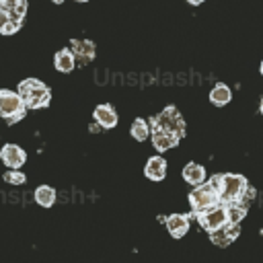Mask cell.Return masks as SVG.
<instances>
[{"mask_svg":"<svg viewBox=\"0 0 263 263\" xmlns=\"http://www.w3.org/2000/svg\"><path fill=\"white\" fill-rule=\"evenodd\" d=\"M199 224H201L208 232H214V230L222 228L224 224H228V212H226V205H224V203H218V205L210 208L208 212L199 214Z\"/></svg>","mask_w":263,"mask_h":263,"instance_id":"obj_6","label":"cell"},{"mask_svg":"<svg viewBox=\"0 0 263 263\" xmlns=\"http://www.w3.org/2000/svg\"><path fill=\"white\" fill-rule=\"evenodd\" d=\"M76 2H80V4H82V2H88V0H76Z\"/></svg>","mask_w":263,"mask_h":263,"instance_id":"obj_26","label":"cell"},{"mask_svg":"<svg viewBox=\"0 0 263 263\" xmlns=\"http://www.w3.org/2000/svg\"><path fill=\"white\" fill-rule=\"evenodd\" d=\"M189 203H191V208H193L195 214H203V212H208L210 208L218 205V203H220V197H218V191L205 181L203 185L195 187V189L189 193Z\"/></svg>","mask_w":263,"mask_h":263,"instance_id":"obj_5","label":"cell"},{"mask_svg":"<svg viewBox=\"0 0 263 263\" xmlns=\"http://www.w3.org/2000/svg\"><path fill=\"white\" fill-rule=\"evenodd\" d=\"M35 201L41 208H51L55 203V189L49 187V185H39L35 189Z\"/></svg>","mask_w":263,"mask_h":263,"instance_id":"obj_18","label":"cell"},{"mask_svg":"<svg viewBox=\"0 0 263 263\" xmlns=\"http://www.w3.org/2000/svg\"><path fill=\"white\" fill-rule=\"evenodd\" d=\"M72 53L76 55V60L88 62L95 55V43L88 39H74L72 41Z\"/></svg>","mask_w":263,"mask_h":263,"instance_id":"obj_16","label":"cell"},{"mask_svg":"<svg viewBox=\"0 0 263 263\" xmlns=\"http://www.w3.org/2000/svg\"><path fill=\"white\" fill-rule=\"evenodd\" d=\"M224 205H226L230 224H240V220L247 216V205H242V203H224Z\"/></svg>","mask_w":263,"mask_h":263,"instance_id":"obj_21","label":"cell"},{"mask_svg":"<svg viewBox=\"0 0 263 263\" xmlns=\"http://www.w3.org/2000/svg\"><path fill=\"white\" fill-rule=\"evenodd\" d=\"M0 6L8 12V16H10L14 23H18V25L23 27L25 16H27V8H29L27 0H2Z\"/></svg>","mask_w":263,"mask_h":263,"instance_id":"obj_9","label":"cell"},{"mask_svg":"<svg viewBox=\"0 0 263 263\" xmlns=\"http://www.w3.org/2000/svg\"><path fill=\"white\" fill-rule=\"evenodd\" d=\"M259 109H261V115H263V97H261V105H259Z\"/></svg>","mask_w":263,"mask_h":263,"instance_id":"obj_24","label":"cell"},{"mask_svg":"<svg viewBox=\"0 0 263 263\" xmlns=\"http://www.w3.org/2000/svg\"><path fill=\"white\" fill-rule=\"evenodd\" d=\"M132 138L134 140H138V142H144V140H148V136L152 134V129H150V123L148 121H144V119H136L134 123H132Z\"/></svg>","mask_w":263,"mask_h":263,"instance_id":"obj_19","label":"cell"},{"mask_svg":"<svg viewBox=\"0 0 263 263\" xmlns=\"http://www.w3.org/2000/svg\"><path fill=\"white\" fill-rule=\"evenodd\" d=\"M187 2H189V4H193V6H197V4H203L205 0H187Z\"/></svg>","mask_w":263,"mask_h":263,"instance_id":"obj_23","label":"cell"},{"mask_svg":"<svg viewBox=\"0 0 263 263\" xmlns=\"http://www.w3.org/2000/svg\"><path fill=\"white\" fill-rule=\"evenodd\" d=\"M144 175L150 179V181H162L164 175H166V160L162 156H152L148 158L146 166H144Z\"/></svg>","mask_w":263,"mask_h":263,"instance_id":"obj_13","label":"cell"},{"mask_svg":"<svg viewBox=\"0 0 263 263\" xmlns=\"http://www.w3.org/2000/svg\"><path fill=\"white\" fill-rule=\"evenodd\" d=\"M27 113V105L23 101V97L16 90L10 88H0V117L12 125L16 121H21Z\"/></svg>","mask_w":263,"mask_h":263,"instance_id":"obj_3","label":"cell"},{"mask_svg":"<svg viewBox=\"0 0 263 263\" xmlns=\"http://www.w3.org/2000/svg\"><path fill=\"white\" fill-rule=\"evenodd\" d=\"M18 29H21V25L14 23V21L8 16V12L0 6V33H2V35H14Z\"/></svg>","mask_w":263,"mask_h":263,"instance_id":"obj_20","label":"cell"},{"mask_svg":"<svg viewBox=\"0 0 263 263\" xmlns=\"http://www.w3.org/2000/svg\"><path fill=\"white\" fill-rule=\"evenodd\" d=\"M53 66H55V70L58 72H64V74H68V72H72L74 70V66H76V55L72 53V49H60L55 55H53Z\"/></svg>","mask_w":263,"mask_h":263,"instance_id":"obj_15","label":"cell"},{"mask_svg":"<svg viewBox=\"0 0 263 263\" xmlns=\"http://www.w3.org/2000/svg\"><path fill=\"white\" fill-rule=\"evenodd\" d=\"M150 138H152V146L158 152H166V150L175 148L177 142H179V138L175 134H168V132H162V129H152Z\"/></svg>","mask_w":263,"mask_h":263,"instance_id":"obj_12","label":"cell"},{"mask_svg":"<svg viewBox=\"0 0 263 263\" xmlns=\"http://www.w3.org/2000/svg\"><path fill=\"white\" fill-rule=\"evenodd\" d=\"M164 224H166V230L171 232V236H175V238L185 236L189 230V218L185 214H171L164 220Z\"/></svg>","mask_w":263,"mask_h":263,"instance_id":"obj_11","label":"cell"},{"mask_svg":"<svg viewBox=\"0 0 263 263\" xmlns=\"http://www.w3.org/2000/svg\"><path fill=\"white\" fill-rule=\"evenodd\" d=\"M92 115H95V121L99 123V127L111 129V127L117 125V113L111 105H97Z\"/></svg>","mask_w":263,"mask_h":263,"instance_id":"obj_10","label":"cell"},{"mask_svg":"<svg viewBox=\"0 0 263 263\" xmlns=\"http://www.w3.org/2000/svg\"><path fill=\"white\" fill-rule=\"evenodd\" d=\"M51 2H53V4H62L64 0H51Z\"/></svg>","mask_w":263,"mask_h":263,"instance_id":"obj_25","label":"cell"},{"mask_svg":"<svg viewBox=\"0 0 263 263\" xmlns=\"http://www.w3.org/2000/svg\"><path fill=\"white\" fill-rule=\"evenodd\" d=\"M0 2H2V0H0Z\"/></svg>","mask_w":263,"mask_h":263,"instance_id":"obj_28","label":"cell"},{"mask_svg":"<svg viewBox=\"0 0 263 263\" xmlns=\"http://www.w3.org/2000/svg\"><path fill=\"white\" fill-rule=\"evenodd\" d=\"M2 179H4L8 185H23V183L27 181V177H25V173H23L21 168H8V171L2 175Z\"/></svg>","mask_w":263,"mask_h":263,"instance_id":"obj_22","label":"cell"},{"mask_svg":"<svg viewBox=\"0 0 263 263\" xmlns=\"http://www.w3.org/2000/svg\"><path fill=\"white\" fill-rule=\"evenodd\" d=\"M16 92L23 97L27 109H43L51 101V90L39 78H25L18 82Z\"/></svg>","mask_w":263,"mask_h":263,"instance_id":"obj_1","label":"cell"},{"mask_svg":"<svg viewBox=\"0 0 263 263\" xmlns=\"http://www.w3.org/2000/svg\"><path fill=\"white\" fill-rule=\"evenodd\" d=\"M247 189H249V183L242 175H236V173L220 175V185H218L220 203H242Z\"/></svg>","mask_w":263,"mask_h":263,"instance_id":"obj_2","label":"cell"},{"mask_svg":"<svg viewBox=\"0 0 263 263\" xmlns=\"http://www.w3.org/2000/svg\"><path fill=\"white\" fill-rule=\"evenodd\" d=\"M261 74H263V62H261Z\"/></svg>","mask_w":263,"mask_h":263,"instance_id":"obj_27","label":"cell"},{"mask_svg":"<svg viewBox=\"0 0 263 263\" xmlns=\"http://www.w3.org/2000/svg\"><path fill=\"white\" fill-rule=\"evenodd\" d=\"M183 179H185L189 185L199 187V185L205 183V168H203L201 164H197V162H187L185 168H183Z\"/></svg>","mask_w":263,"mask_h":263,"instance_id":"obj_14","label":"cell"},{"mask_svg":"<svg viewBox=\"0 0 263 263\" xmlns=\"http://www.w3.org/2000/svg\"><path fill=\"white\" fill-rule=\"evenodd\" d=\"M236 236H238V224H230V222L224 224L222 228L210 232V238L216 247H228Z\"/></svg>","mask_w":263,"mask_h":263,"instance_id":"obj_8","label":"cell"},{"mask_svg":"<svg viewBox=\"0 0 263 263\" xmlns=\"http://www.w3.org/2000/svg\"><path fill=\"white\" fill-rule=\"evenodd\" d=\"M150 129H162V132H168L181 138L185 134V119L177 107H166L150 121Z\"/></svg>","mask_w":263,"mask_h":263,"instance_id":"obj_4","label":"cell"},{"mask_svg":"<svg viewBox=\"0 0 263 263\" xmlns=\"http://www.w3.org/2000/svg\"><path fill=\"white\" fill-rule=\"evenodd\" d=\"M0 160L6 168H21L27 162V152L18 144H4L0 148Z\"/></svg>","mask_w":263,"mask_h":263,"instance_id":"obj_7","label":"cell"},{"mask_svg":"<svg viewBox=\"0 0 263 263\" xmlns=\"http://www.w3.org/2000/svg\"><path fill=\"white\" fill-rule=\"evenodd\" d=\"M230 99H232V90H230V86H226V84H216V86L210 90V101H212L216 107H222V105L230 103Z\"/></svg>","mask_w":263,"mask_h":263,"instance_id":"obj_17","label":"cell"}]
</instances>
